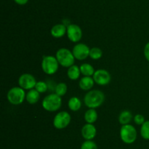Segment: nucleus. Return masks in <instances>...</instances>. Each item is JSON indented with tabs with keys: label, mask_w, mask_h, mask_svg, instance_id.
Returning a JSON list of instances; mask_svg holds the SVG:
<instances>
[{
	"label": "nucleus",
	"mask_w": 149,
	"mask_h": 149,
	"mask_svg": "<svg viewBox=\"0 0 149 149\" xmlns=\"http://www.w3.org/2000/svg\"><path fill=\"white\" fill-rule=\"evenodd\" d=\"M121 140L126 144H132L137 139V130L131 124L122 125L120 129Z\"/></svg>",
	"instance_id": "6"
},
{
	"label": "nucleus",
	"mask_w": 149,
	"mask_h": 149,
	"mask_svg": "<svg viewBox=\"0 0 149 149\" xmlns=\"http://www.w3.org/2000/svg\"><path fill=\"white\" fill-rule=\"evenodd\" d=\"M145 121V117L143 115H141V114H136V115L134 116V122H135L137 125H142Z\"/></svg>",
	"instance_id": "26"
},
{
	"label": "nucleus",
	"mask_w": 149,
	"mask_h": 149,
	"mask_svg": "<svg viewBox=\"0 0 149 149\" xmlns=\"http://www.w3.org/2000/svg\"><path fill=\"white\" fill-rule=\"evenodd\" d=\"M95 80L90 76H84L81 77L79 83V86L81 89L84 91H89L94 86Z\"/></svg>",
	"instance_id": "14"
},
{
	"label": "nucleus",
	"mask_w": 149,
	"mask_h": 149,
	"mask_svg": "<svg viewBox=\"0 0 149 149\" xmlns=\"http://www.w3.org/2000/svg\"><path fill=\"white\" fill-rule=\"evenodd\" d=\"M81 136L86 140H92L97 134V129L93 124H86L81 128Z\"/></svg>",
	"instance_id": "12"
},
{
	"label": "nucleus",
	"mask_w": 149,
	"mask_h": 149,
	"mask_svg": "<svg viewBox=\"0 0 149 149\" xmlns=\"http://www.w3.org/2000/svg\"><path fill=\"white\" fill-rule=\"evenodd\" d=\"M67 90H68V87L65 83H59L57 84L55 92L58 96H63L66 93Z\"/></svg>",
	"instance_id": "23"
},
{
	"label": "nucleus",
	"mask_w": 149,
	"mask_h": 149,
	"mask_svg": "<svg viewBox=\"0 0 149 149\" xmlns=\"http://www.w3.org/2000/svg\"><path fill=\"white\" fill-rule=\"evenodd\" d=\"M80 71H81V74L84 76H93L95 73V69L93 65L87 63H84L80 66Z\"/></svg>",
	"instance_id": "20"
},
{
	"label": "nucleus",
	"mask_w": 149,
	"mask_h": 149,
	"mask_svg": "<svg viewBox=\"0 0 149 149\" xmlns=\"http://www.w3.org/2000/svg\"><path fill=\"white\" fill-rule=\"evenodd\" d=\"M97 112L94 108H89L84 113V120L87 124H94L97 120Z\"/></svg>",
	"instance_id": "16"
},
{
	"label": "nucleus",
	"mask_w": 149,
	"mask_h": 149,
	"mask_svg": "<svg viewBox=\"0 0 149 149\" xmlns=\"http://www.w3.org/2000/svg\"><path fill=\"white\" fill-rule=\"evenodd\" d=\"M40 99V93L38 92L35 89H31L26 93V99L31 105H34L39 102Z\"/></svg>",
	"instance_id": "15"
},
{
	"label": "nucleus",
	"mask_w": 149,
	"mask_h": 149,
	"mask_svg": "<svg viewBox=\"0 0 149 149\" xmlns=\"http://www.w3.org/2000/svg\"><path fill=\"white\" fill-rule=\"evenodd\" d=\"M47 86H48V90H49L50 91H55V88H56L57 84H55V82H53L52 80H49V81L47 82Z\"/></svg>",
	"instance_id": "28"
},
{
	"label": "nucleus",
	"mask_w": 149,
	"mask_h": 149,
	"mask_svg": "<svg viewBox=\"0 0 149 149\" xmlns=\"http://www.w3.org/2000/svg\"><path fill=\"white\" fill-rule=\"evenodd\" d=\"M81 74L80 67H79L77 65H75V64L68 67V71H67V75H68V78L72 80H76L79 78Z\"/></svg>",
	"instance_id": "17"
},
{
	"label": "nucleus",
	"mask_w": 149,
	"mask_h": 149,
	"mask_svg": "<svg viewBox=\"0 0 149 149\" xmlns=\"http://www.w3.org/2000/svg\"><path fill=\"white\" fill-rule=\"evenodd\" d=\"M141 135L145 140H149V120L146 121L141 125Z\"/></svg>",
	"instance_id": "21"
},
{
	"label": "nucleus",
	"mask_w": 149,
	"mask_h": 149,
	"mask_svg": "<svg viewBox=\"0 0 149 149\" xmlns=\"http://www.w3.org/2000/svg\"><path fill=\"white\" fill-rule=\"evenodd\" d=\"M26 93L25 90L20 86L13 87L9 90L7 94L9 102L14 105H18L23 103L26 99Z\"/></svg>",
	"instance_id": "4"
},
{
	"label": "nucleus",
	"mask_w": 149,
	"mask_h": 149,
	"mask_svg": "<svg viewBox=\"0 0 149 149\" xmlns=\"http://www.w3.org/2000/svg\"><path fill=\"white\" fill-rule=\"evenodd\" d=\"M103 56V51L100 48L95 47L90 49V57L93 60H98Z\"/></svg>",
	"instance_id": "22"
},
{
	"label": "nucleus",
	"mask_w": 149,
	"mask_h": 149,
	"mask_svg": "<svg viewBox=\"0 0 149 149\" xmlns=\"http://www.w3.org/2000/svg\"><path fill=\"white\" fill-rule=\"evenodd\" d=\"M42 69L47 74H54L59 68V63L53 56H45L42 61Z\"/></svg>",
	"instance_id": "5"
},
{
	"label": "nucleus",
	"mask_w": 149,
	"mask_h": 149,
	"mask_svg": "<svg viewBox=\"0 0 149 149\" xmlns=\"http://www.w3.org/2000/svg\"><path fill=\"white\" fill-rule=\"evenodd\" d=\"M81 149H98L97 145L93 140H86L81 144Z\"/></svg>",
	"instance_id": "25"
},
{
	"label": "nucleus",
	"mask_w": 149,
	"mask_h": 149,
	"mask_svg": "<svg viewBox=\"0 0 149 149\" xmlns=\"http://www.w3.org/2000/svg\"><path fill=\"white\" fill-rule=\"evenodd\" d=\"M36 80L34 76L29 73H24L21 74L18 79V84L20 87L24 90H31L35 88L36 84Z\"/></svg>",
	"instance_id": "8"
},
{
	"label": "nucleus",
	"mask_w": 149,
	"mask_h": 149,
	"mask_svg": "<svg viewBox=\"0 0 149 149\" xmlns=\"http://www.w3.org/2000/svg\"><path fill=\"white\" fill-rule=\"evenodd\" d=\"M93 79L95 80V83L97 84L100 86H106L111 82V76L107 70L99 69L95 72L93 74Z\"/></svg>",
	"instance_id": "10"
},
{
	"label": "nucleus",
	"mask_w": 149,
	"mask_h": 149,
	"mask_svg": "<svg viewBox=\"0 0 149 149\" xmlns=\"http://www.w3.org/2000/svg\"><path fill=\"white\" fill-rule=\"evenodd\" d=\"M132 119V114L129 110H123L119 115V121L122 125L129 124Z\"/></svg>",
	"instance_id": "18"
},
{
	"label": "nucleus",
	"mask_w": 149,
	"mask_h": 149,
	"mask_svg": "<svg viewBox=\"0 0 149 149\" xmlns=\"http://www.w3.org/2000/svg\"><path fill=\"white\" fill-rule=\"evenodd\" d=\"M42 105L45 110L55 112L61 108L62 105V99L61 96H58L55 93H49L44 98Z\"/></svg>",
	"instance_id": "2"
},
{
	"label": "nucleus",
	"mask_w": 149,
	"mask_h": 149,
	"mask_svg": "<svg viewBox=\"0 0 149 149\" xmlns=\"http://www.w3.org/2000/svg\"><path fill=\"white\" fill-rule=\"evenodd\" d=\"M71 115L66 111H61L55 115L53 118V126L58 129H63L69 125Z\"/></svg>",
	"instance_id": "7"
},
{
	"label": "nucleus",
	"mask_w": 149,
	"mask_h": 149,
	"mask_svg": "<svg viewBox=\"0 0 149 149\" xmlns=\"http://www.w3.org/2000/svg\"><path fill=\"white\" fill-rule=\"evenodd\" d=\"M67 32V26L63 23H58L52 26L50 30V34L53 37L61 38L63 37Z\"/></svg>",
	"instance_id": "13"
},
{
	"label": "nucleus",
	"mask_w": 149,
	"mask_h": 149,
	"mask_svg": "<svg viewBox=\"0 0 149 149\" xmlns=\"http://www.w3.org/2000/svg\"><path fill=\"white\" fill-rule=\"evenodd\" d=\"M68 106L69 109L72 111L79 110L81 107V101L79 98L77 96H72L68 100Z\"/></svg>",
	"instance_id": "19"
},
{
	"label": "nucleus",
	"mask_w": 149,
	"mask_h": 149,
	"mask_svg": "<svg viewBox=\"0 0 149 149\" xmlns=\"http://www.w3.org/2000/svg\"><path fill=\"white\" fill-rule=\"evenodd\" d=\"M90 48L84 43L77 44L72 50L75 58L79 61L86 59L87 57L90 56Z\"/></svg>",
	"instance_id": "9"
},
{
	"label": "nucleus",
	"mask_w": 149,
	"mask_h": 149,
	"mask_svg": "<svg viewBox=\"0 0 149 149\" xmlns=\"http://www.w3.org/2000/svg\"><path fill=\"white\" fill-rule=\"evenodd\" d=\"M105 101V94L100 90H91L84 97V103L87 108H95L101 106Z\"/></svg>",
	"instance_id": "1"
},
{
	"label": "nucleus",
	"mask_w": 149,
	"mask_h": 149,
	"mask_svg": "<svg viewBox=\"0 0 149 149\" xmlns=\"http://www.w3.org/2000/svg\"><path fill=\"white\" fill-rule=\"evenodd\" d=\"M14 1L19 5H24V4H27L29 0H14Z\"/></svg>",
	"instance_id": "29"
},
{
	"label": "nucleus",
	"mask_w": 149,
	"mask_h": 149,
	"mask_svg": "<svg viewBox=\"0 0 149 149\" xmlns=\"http://www.w3.org/2000/svg\"><path fill=\"white\" fill-rule=\"evenodd\" d=\"M55 57L59 64L64 67H68V68L74 65L76 59L72 51L64 48H61L57 51Z\"/></svg>",
	"instance_id": "3"
},
{
	"label": "nucleus",
	"mask_w": 149,
	"mask_h": 149,
	"mask_svg": "<svg viewBox=\"0 0 149 149\" xmlns=\"http://www.w3.org/2000/svg\"><path fill=\"white\" fill-rule=\"evenodd\" d=\"M34 89L40 93H45L48 90L47 83L45 81H38L35 86Z\"/></svg>",
	"instance_id": "24"
},
{
	"label": "nucleus",
	"mask_w": 149,
	"mask_h": 149,
	"mask_svg": "<svg viewBox=\"0 0 149 149\" xmlns=\"http://www.w3.org/2000/svg\"><path fill=\"white\" fill-rule=\"evenodd\" d=\"M67 37L72 42H78L82 37L81 29L77 24H69L67 26Z\"/></svg>",
	"instance_id": "11"
},
{
	"label": "nucleus",
	"mask_w": 149,
	"mask_h": 149,
	"mask_svg": "<svg viewBox=\"0 0 149 149\" xmlns=\"http://www.w3.org/2000/svg\"><path fill=\"white\" fill-rule=\"evenodd\" d=\"M143 53L146 59L149 62V42H147V43L146 44L145 47H144Z\"/></svg>",
	"instance_id": "27"
}]
</instances>
